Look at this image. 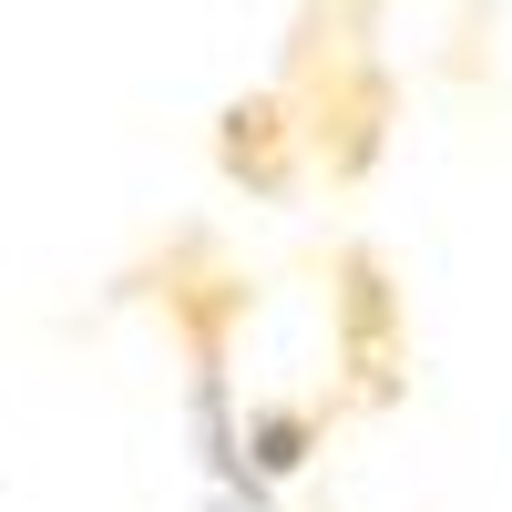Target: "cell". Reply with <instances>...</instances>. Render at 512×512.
Returning a JSON list of instances; mask_svg holds the SVG:
<instances>
[{
    "mask_svg": "<svg viewBox=\"0 0 512 512\" xmlns=\"http://www.w3.org/2000/svg\"><path fill=\"white\" fill-rule=\"evenodd\" d=\"M328 308H338V410H390L410 390V318H400V287L369 246H338L328 256Z\"/></svg>",
    "mask_w": 512,
    "mask_h": 512,
    "instance_id": "obj_1",
    "label": "cell"
}]
</instances>
